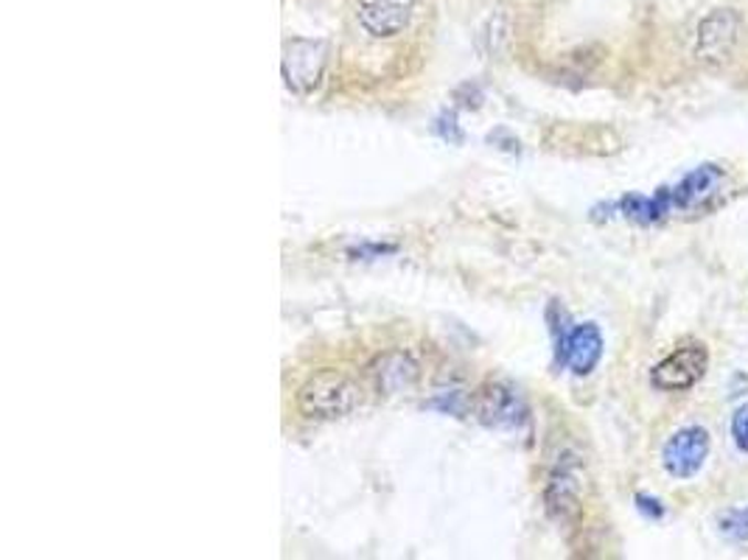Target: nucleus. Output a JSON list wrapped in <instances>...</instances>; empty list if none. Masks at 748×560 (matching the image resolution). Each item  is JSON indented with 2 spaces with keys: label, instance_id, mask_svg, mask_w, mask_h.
I'll list each match as a JSON object with an SVG mask.
<instances>
[{
  "label": "nucleus",
  "instance_id": "obj_1",
  "mask_svg": "<svg viewBox=\"0 0 748 560\" xmlns=\"http://www.w3.org/2000/svg\"><path fill=\"white\" fill-rule=\"evenodd\" d=\"M362 403L360 384L342 370H323L311 376L298 392L300 414L311 420H334Z\"/></svg>",
  "mask_w": 748,
  "mask_h": 560
},
{
  "label": "nucleus",
  "instance_id": "obj_2",
  "mask_svg": "<svg viewBox=\"0 0 748 560\" xmlns=\"http://www.w3.org/2000/svg\"><path fill=\"white\" fill-rule=\"evenodd\" d=\"M329 65V45L323 40H303L295 37L284 45V60H280V74L292 93L309 96L320 87Z\"/></svg>",
  "mask_w": 748,
  "mask_h": 560
},
{
  "label": "nucleus",
  "instance_id": "obj_3",
  "mask_svg": "<svg viewBox=\"0 0 748 560\" xmlns=\"http://www.w3.org/2000/svg\"><path fill=\"white\" fill-rule=\"evenodd\" d=\"M737 37H740V14L735 9H712L698 23L695 56L706 67H724L735 54Z\"/></svg>",
  "mask_w": 748,
  "mask_h": 560
},
{
  "label": "nucleus",
  "instance_id": "obj_4",
  "mask_svg": "<svg viewBox=\"0 0 748 560\" xmlns=\"http://www.w3.org/2000/svg\"><path fill=\"white\" fill-rule=\"evenodd\" d=\"M706 367H709V351L706 345L695 342V345L678 347L667 359L659 362L651 373V384L664 392H684L706 376Z\"/></svg>",
  "mask_w": 748,
  "mask_h": 560
},
{
  "label": "nucleus",
  "instance_id": "obj_5",
  "mask_svg": "<svg viewBox=\"0 0 748 560\" xmlns=\"http://www.w3.org/2000/svg\"><path fill=\"white\" fill-rule=\"evenodd\" d=\"M709 432L704 427H684L664 443V471L675 480H693L709 457Z\"/></svg>",
  "mask_w": 748,
  "mask_h": 560
},
{
  "label": "nucleus",
  "instance_id": "obj_6",
  "mask_svg": "<svg viewBox=\"0 0 748 560\" xmlns=\"http://www.w3.org/2000/svg\"><path fill=\"white\" fill-rule=\"evenodd\" d=\"M413 9L415 0H360L356 18L371 37L389 40L407 29Z\"/></svg>",
  "mask_w": 748,
  "mask_h": 560
},
{
  "label": "nucleus",
  "instance_id": "obj_7",
  "mask_svg": "<svg viewBox=\"0 0 748 560\" xmlns=\"http://www.w3.org/2000/svg\"><path fill=\"white\" fill-rule=\"evenodd\" d=\"M558 356L575 376H589L602 356V334L595 323L575 325L569 334L560 340Z\"/></svg>",
  "mask_w": 748,
  "mask_h": 560
},
{
  "label": "nucleus",
  "instance_id": "obj_8",
  "mask_svg": "<svg viewBox=\"0 0 748 560\" xmlns=\"http://www.w3.org/2000/svg\"><path fill=\"white\" fill-rule=\"evenodd\" d=\"M724 177L726 174L720 165L715 163L698 165V169L690 171L682 183L670 189V194H673V207H678V211H695V207L706 205V202L720 191Z\"/></svg>",
  "mask_w": 748,
  "mask_h": 560
},
{
  "label": "nucleus",
  "instance_id": "obj_9",
  "mask_svg": "<svg viewBox=\"0 0 748 560\" xmlns=\"http://www.w3.org/2000/svg\"><path fill=\"white\" fill-rule=\"evenodd\" d=\"M477 414L488 427H519L524 420V403L505 384H491L480 392Z\"/></svg>",
  "mask_w": 748,
  "mask_h": 560
},
{
  "label": "nucleus",
  "instance_id": "obj_10",
  "mask_svg": "<svg viewBox=\"0 0 748 560\" xmlns=\"http://www.w3.org/2000/svg\"><path fill=\"white\" fill-rule=\"evenodd\" d=\"M371 376L378 392H402L415 384V378H418V365H415L413 356L396 351V354L378 356L371 365Z\"/></svg>",
  "mask_w": 748,
  "mask_h": 560
},
{
  "label": "nucleus",
  "instance_id": "obj_11",
  "mask_svg": "<svg viewBox=\"0 0 748 560\" xmlns=\"http://www.w3.org/2000/svg\"><path fill=\"white\" fill-rule=\"evenodd\" d=\"M547 507L558 518H569L580 510V482L569 465H558L555 474L549 476Z\"/></svg>",
  "mask_w": 748,
  "mask_h": 560
},
{
  "label": "nucleus",
  "instance_id": "obj_12",
  "mask_svg": "<svg viewBox=\"0 0 748 560\" xmlns=\"http://www.w3.org/2000/svg\"><path fill=\"white\" fill-rule=\"evenodd\" d=\"M673 194L670 189H659L653 196H639L631 194L620 202V214L626 219L639 222V225H653V222H662L664 216L673 214Z\"/></svg>",
  "mask_w": 748,
  "mask_h": 560
},
{
  "label": "nucleus",
  "instance_id": "obj_13",
  "mask_svg": "<svg viewBox=\"0 0 748 560\" xmlns=\"http://www.w3.org/2000/svg\"><path fill=\"white\" fill-rule=\"evenodd\" d=\"M720 536H726L735 543L748 541V505L746 507H731V510L720 513L718 518Z\"/></svg>",
  "mask_w": 748,
  "mask_h": 560
},
{
  "label": "nucleus",
  "instance_id": "obj_14",
  "mask_svg": "<svg viewBox=\"0 0 748 560\" xmlns=\"http://www.w3.org/2000/svg\"><path fill=\"white\" fill-rule=\"evenodd\" d=\"M731 438H735L737 449L748 454V403H742L731 418Z\"/></svg>",
  "mask_w": 748,
  "mask_h": 560
},
{
  "label": "nucleus",
  "instance_id": "obj_15",
  "mask_svg": "<svg viewBox=\"0 0 748 560\" xmlns=\"http://www.w3.org/2000/svg\"><path fill=\"white\" fill-rule=\"evenodd\" d=\"M637 505H639V510L645 513L648 518H662V516H664L662 502H659V499H651V496L639 494V496H637Z\"/></svg>",
  "mask_w": 748,
  "mask_h": 560
}]
</instances>
